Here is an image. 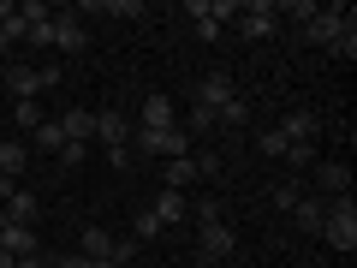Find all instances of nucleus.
Instances as JSON below:
<instances>
[{
	"label": "nucleus",
	"instance_id": "f257e3e1",
	"mask_svg": "<svg viewBox=\"0 0 357 268\" xmlns=\"http://www.w3.org/2000/svg\"><path fill=\"white\" fill-rule=\"evenodd\" d=\"M131 155L143 161H178V155H191V131L173 126V131H131Z\"/></svg>",
	"mask_w": 357,
	"mask_h": 268
},
{
	"label": "nucleus",
	"instance_id": "f03ea898",
	"mask_svg": "<svg viewBox=\"0 0 357 268\" xmlns=\"http://www.w3.org/2000/svg\"><path fill=\"white\" fill-rule=\"evenodd\" d=\"M351 30H357V13H345V6H321V13L304 24V42H316V48H340V36H351Z\"/></svg>",
	"mask_w": 357,
	"mask_h": 268
},
{
	"label": "nucleus",
	"instance_id": "7ed1b4c3",
	"mask_svg": "<svg viewBox=\"0 0 357 268\" xmlns=\"http://www.w3.org/2000/svg\"><path fill=\"white\" fill-rule=\"evenodd\" d=\"M321 239H328L333 251H345V256L357 251V209H351V197H333V203H328V221H321Z\"/></svg>",
	"mask_w": 357,
	"mask_h": 268
},
{
	"label": "nucleus",
	"instance_id": "20e7f679",
	"mask_svg": "<svg viewBox=\"0 0 357 268\" xmlns=\"http://www.w3.org/2000/svg\"><path fill=\"white\" fill-rule=\"evenodd\" d=\"M238 30L250 42L274 36V30H280V0H250V6H238Z\"/></svg>",
	"mask_w": 357,
	"mask_h": 268
},
{
	"label": "nucleus",
	"instance_id": "39448f33",
	"mask_svg": "<svg viewBox=\"0 0 357 268\" xmlns=\"http://www.w3.org/2000/svg\"><path fill=\"white\" fill-rule=\"evenodd\" d=\"M197 244H203V262H227L232 251H238V232L227 227V221H208V227H197Z\"/></svg>",
	"mask_w": 357,
	"mask_h": 268
},
{
	"label": "nucleus",
	"instance_id": "423d86ee",
	"mask_svg": "<svg viewBox=\"0 0 357 268\" xmlns=\"http://www.w3.org/2000/svg\"><path fill=\"white\" fill-rule=\"evenodd\" d=\"M238 96V84H232V72H208L203 84H197V107H208V114H220V107Z\"/></svg>",
	"mask_w": 357,
	"mask_h": 268
},
{
	"label": "nucleus",
	"instance_id": "0eeeda50",
	"mask_svg": "<svg viewBox=\"0 0 357 268\" xmlns=\"http://www.w3.org/2000/svg\"><path fill=\"white\" fill-rule=\"evenodd\" d=\"M286 137V149H298V143H316V131H321V119L310 114V107H292V114L280 119V126H274Z\"/></svg>",
	"mask_w": 357,
	"mask_h": 268
},
{
	"label": "nucleus",
	"instance_id": "6e6552de",
	"mask_svg": "<svg viewBox=\"0 0 357 268\" xmlns=\"http://www.w3.org/2000/svg\"><path fill=\"white\" fill-rule=\"evenodd\" d=\"M316 185H321V203L351 197V167H345V161H316Z\"/></svg>",
	"mask_w": 357,
	"mask_h": 268
},
{
	"label": "nucleus",
	"instance_id": "1a4fd4ad",
	"mask_svg": "<svg viewBox=\"0 0 357 268\" xmlns=\"http://www.w3.org/2000/svg\"><path fill=\"white\" fill-rule=\"evenodd\" d=\"M178 126V107L167 102V96H149V102L137 107V131H173Z\"/></svg>",
	"mask_w": 357,
	"mask_h": 268
},
{
	"label": "nucleus",
	"instance_id": "9d476101",
	"mask_svg": "<svg viewBox=\"0 0 357 268\" xmlns=\"http://www.w3.org/2000/svg\"><path fill=\"white\" fill-rule=\"evenodd\" d=\"M149 215L161 221V227H178V221H191V197H185V191H167V185H161V197L149 203Z\"/></svg>",
	"mask_w": 357,
	"mask_h": 268
},
{
	"label": "nucleus",
	"instance_id": "9b49d317",
	"mask_svg": "<svg viewBox=\"0 0 357 268\" xmlns=\"http://www.w3.org/2000/svg\"><path fill=\"white\" fill-rule=\"evenodd\" d=\"M96 143H102V149H126V143H131V119L114 114V107L96 114Z\"/></svg>",
	"mask_w": 357,
	"mask_h": 268
},
{
	"label": "nucleus",
	"instance_id": "f8f14e48",
	"mask_svg": "<svg viewBox=\"0 0 357 268\" xmlns=\"http://www.w3.org/2000/svg\"><path fill=\"white\" fill-rule=\"evenodd\" d=\"M54 48H60V54H84L89 48V30H84V18H54Z\"/></svg>",
	"mask_w": 357,
	"mask_h": 268
},
{
	"label": "nucleus",
	"instance_id": "ddd939ff",
	"mask_svg": "<svg viewBox=\"0 0 357 268\" xmlns=\"http://www.w3.org/2000/svg\"><path fill=\"white\" fill-rule=\"evenodd\" d=\"M60 137L66 143H89L96 137V107H66L60 114Z\"/></svg>",
	"mask_w": 357,
	"mask_h": 268
},
{
	"label": "nucleus",
	"instance_id": "4468645a",
	"mask_svg": "<svg viewBox=\"0 0 357 268\" xmlns=\"http://www.w3.org/2000/svg\"><path fill=\"white\" fill-rule=\"evenodd\" d=\"M0 84L13 89V102H36V96H42V72H30V66H6Z\"/></svg>",
	"mask_w": 357,
	"mask_h": 268
},
{
	"label": "nucleus",
	"instance_id": "2eb2a0df",
	"mask_svg": "<svg viewBox=\"0 0 357 268\" xmlns=\"http://www.w3.org/2000/svg\"><path fill=\"white\" fill-rule=\"evenodd\" d=\"M36 215H42L36 191H24V185H18V191L6 197V215H0V221H13V227H36Z\"/></svg>",
	"mask_w": 357,
	"mask_h": 268
},
{
	"label": "nucleus",
	"instance_id": "dca6fc26",
	"mask_svg": "<svg viewBox=\"0 0 357 268\" xmlns=\"http://www.w3.org/2000/svg\"><path fill=\"white\" fill-rule=\"evenodd\" d=\"M77 256L107 262V256H114V232H107V227H84V232H77Z\"/></svg>",
	"mask_w": 357,
	"mask_h": 268
},
{
	"label": "nucleus",
	"instance_id": "f3484780",
	"mask_svg": "<svg viewBox=\"0 0 357 268\" xmlns=\"http://www.w3.org/2000/svg\"><path fill=\"white\" fill-rule=\"evenodd\" d=\"M30 167V143H18V137H0V179H13L18 185V173Z\"/></svg>",
	"mask_w": 357,
	"mask_h": 268
},
{
	"label": "nucleus",
	"instance_id": "a211bd4d",
	"mask_svg": "<svg viewBox=\"0 0 357 268\" xmlns=\"http://www.w3.org/2000/svg\"><path fill=\"white\" fill-rule=\"evenodd\" d=\"M292 221H298V232H321V221H328V203L304 191V197L292 203Z\"/></svg>",
	"mask_w": 357,
	"mask_h": 268
},
{
	"label": "nucleus",
	"instance_id": "6ab92c4d",
	"mask_svg": "<svg viewBox=\"0 0 357 268\" xmlns=\"http://www.w3.org/2000/svg\"><path fill=\"white\" fill-rule=\"evenodd\" d=\"M0 251H13V256H36V227H13V221H0Z\"/></svg>",
	"mask_w": 357,
	"mask_h": 268
},
{
	"label": "nucleus",
	"instance_id": "aec40b11",
	"mask_svg": "<svg viewBox=\"0 0 357 268\" xmlns=\"http://www.w3.org/2000/svg\"><path fill=\"white\" fill-rule=\"evenodd\" d=\"M167 191H191V185H197V179H203V173H197V161H191V155H178V161H167Z\"/></svg>",
	"mask_w": 357,
	"mask_h": 268
},
{
	"label": "nucleus",
	"instance_id": "412c9836",
	"mask_svg": "<svg viewBox=\"0 0 357 268\" xmlns=\"http://www.w3.org/2000/svg\"><path fill=\"white\" fill-rule=\"evenodd\" d=\"M215 126H250V102H244V96H232V102L215 114Z\"/></svg>",
	"mask_w": 357,
	"mask_h": 268
},
{
	"label": "nucleus",
	"instance_id": "4be33fe9",
	"mask_svg": "<svg viewBox=\"0 0 357 268\" xmlns=\"http://www.w3.org/2000/svg\"><path fill=\"white\" fill-rule=\"evenodd\" d=\"M13 119H18L24 131H36L42 119H48V114H42V102H13Z\"/></svg>",
	"mask_w": 357,
	"mask_h": 268
},
{
	"label": "nucleus",
	"instance_id": "5701e85b",
	"mask_svg": "<svg viewBox=\"0 0 357 268\" xmlns=\"http://www.w3.org/2000/svg\"><path fill=\"white\" fill-rule=\"evenodd\" d=\"M30 137H36V149H60V143H66V137H60V119H42Z\"/></svg>",
	"mask_w": 357,
	"mask_h": 268
},
{
	"label": "nucleus",
	"instance_id": "b1692460",
	"mask_svg": "<svg viewBox=\"0 0 357 268\" xmlns=\"http://www.w3.org/2000/svg\"><path fill=\"white\" fill-rule=\"evenodd\" d=\"M197 227H208V221H227V203H215V197H203V203H191Z\"/></svg>",
	"mask_w": 357,
	"mask_h": 268
},
{
	"label": "nucleus",
	"instance_id": "393cba45",
	"mask_svg": "<svg viewBox=\"0 0 357 268\" xmlns=\"http://www.w3.org/2000/svg\"><path fill=\"white\" fill-rule=\"evenodd\" d=\"M256 149H262V155H274V161H286V137H280L274 126H268L262 137H256Z\"/></svg>",
	"mask_w": 357,
	"mask_h": 268
},
{
	"label": "nucleus",
	"instance_id": "a878e982",
	"mask_svg": "<svg viewBox=\"0 0 357 268\" xmlns=\"http://www.w3.org/2000/svg\"><path fill=\"white\" fill-rule=\"evenodd\" d=\"M54 155H60V167H84L89 161V143H60Z\"/></svg>",
	"mask_w": 357,
	"mask_h": 268
},
{
	"label": "nucleus",
	"instance_id": "bb28decb",
	"mask_svg": "<svg viewBox=\"0 0 357 268\" xmlns=\"http://www.w3.org/2000/svg\"><path fill=\"white\" fill-rule=\"evenodd\" d=\"M137 256H143V244H137V239H114V262H119V268H131Z\"/></svg>",
	"mask_w": 357,
	"mask_h": 268
},
{
	"label": "nucleus",
	"instance_id": "cd10ccee",
	"mask_svg": "<svg viewBox=\"0 0 357 268\" xmlns=\"http://www.w3.org/2000/svg\"><path fill=\"white\" fill-rule=\"evenodd\" d=\"M244 0H208V24H227V18H238Z\"/></svg>",
	"mask_w": 357,
	"mask_h": 268
},
{
	"label": "nucleus",
	"instance_id": "c85d7f7f",
	"mask_svg": "<svg viewBox=\"0 0 357 268\" xmlns=\"http://www.w3.org/2000/svg\"><path fill=\"white\" fill-rule=\"evenodd\" d=\"M155 232H167V227H161V221H155V215H149V209H143V215H137V232H131V239H137V244H143V239H155Z\"/></svg>",
	"mask_w": 357,
	"mask_h": 268
},
{
	"label": "nucleus",
	"instance_id": "c756f323",
	"mask_svg": "<svg viewBox=\"0 0 357 268\" xmlns=\"http://www.w3.org/2000/svg\"><path fill=\"white\" fill-rule=\"evenodd\" d=\"M280 13H292V18H304V24H310V18H316V13H321V6H316V0H286Z\"/></svg>",
	"mask_w": 357,
	"mask_h": 268
},
{
	"label": "nucleus",
	"instance_id": "7c9ffc66",
	"mask_svg": "<svg viewBox=\"0 0 357 268\" xmlns=\"http://www.w3.org/2000/svg\"><path fill=\"white\" fill-rule=\"evenodd\" d=\"M298 197H304V191H298L292 179H286V185H274V203H280V209H286V215H292V203H298Z\"/></svg>",
	"mask_w": 357,
	"mask_h": 268
},
{
	"label": "nucleus",
	"instance_id": "2f4dec72",
	"mask_svg": "<svg viewBox=\"0 0 357 268\" xmlns=\"http://www.w3.org/2000/svg\"><path fill=\"white\" fill-rule=\"evenodd\" d=\"M191 161H197V173H203V179H215V173H220V155H208V149H203V155H191Z\"/></svg>",
	"mask_w": 357,
	"mask_h": 268
},
{
	"label": "nucleus",
	"instance_id": "473e14b6",
	"mask_svg": "<svg viewBox=\"0 0 357 268\" xmlns=\"http://www.w3.org/2000/svg\"><path fill=\"white\" fill-rule=\"evenodd\" d=\"M18 268H54V256H42V251L36 256H18Z\"/></svg>",
	"mask_w": 357,
	"mask_h": 268
},
{
	"label": "nucleus",
	"instance_id": "72a5a7b5",
	"mask_svg": "<svg viewBox=\"0 0 357 268\" xmlns=\"http://www.w3.org/2000/svg\"><path fill=\"white\" fill-rule=\"evenodd\" d=\"M54 268H89V256H77V251L72 256H54Z\"/></svg>",
	"mask_w": 357,
	"mask_h": 268
},
{
	"label": "nucleus",
	"instance_id": "f704fd0d",
	"mask_svg": "<svg viewBox=\"0 0 357 268\" xmlns=\"http://www.w3.org/2000/svg\"><path fill=\"white\" fill-rule=\"evenodd\" d=\"M0 268H18V256H13V251H0Z\"/></svg>",
	"mask_w": 357,
	"mask_h": 268
},
{
	"label": "nucleus",
	"instance_id": "c9c22d12",
	"mask_svg": "<svg viewBox=\"0 0 357 268\" xmlns=\"http://www.w3.org/2000/svg\"><path fill=\"white\" fill-rule=\"evenodd\" d=\"M89 268H119V262H114V256H107V262H89Z\"/></svg>",
	"mask_w": 357,
	"mask_h": 268
},
{
	"label": "nucleus",
	"instance_id": "e433bc0d",
	"mask_svg": "<svg viewBox=\"0 0 357 268\" xmlns=\"http://www.w3.org/2000/svg\"><path fill=\"white\" fill-rule=\"evenodd\" d=\"M6 66H13V60H6V54H0V77H6Z\"/></svg>",
	"mask_w": 357,
	"mask_h": 268
},
{
	"label": "nucleus",
	"instance_id": "4c0bfd02",
	"mask_svg": "<svg viewBox=\"0 0 357 268\" xmlns=\"http://www.w3.org/2000/svg\"><path fill=\"white\" fill-rule=\"evenodd\" d=\"M197 268H215V262H197Z\"/></svg>",
	"mask_w": 357,
	"mask_h": 268
}]
</instances>
